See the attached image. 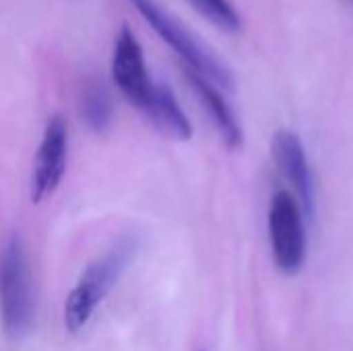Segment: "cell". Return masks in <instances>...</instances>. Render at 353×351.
<instances>
[{
  "label": "cell",
  "instance_id": "obj_1",
  "mask_svg": "<svg viewBox=\"0 0 353 351\" xmlns=\"http://www.w3.org/2000/svg\"><path fill=\"white\" fill-rule=\"evenodd\" d=\"M137 252V240H120L101 259L93 261L72 288L64 304V323L70 333H79L93 317L95 308L103 302L110 290L118 283Z\"/></svg>",
  "mask_w": 353,
  "mask_h": 351
},
{
  "label": "cell",
  "instance_id": "obj_2",
  "mask_svg": "<svg viewBox=\"0 0 353 351\" xmlns=\"http://www.w3.org/2000/svg\"><path fill=\"white\" fill-rule=\"evenodd\" d=\"M130 4L153 27V31L184 60L186 68L203 74L219 89H234V74L230 66L172 12L161 8L155 0H130Z\"/></svg>",
  "mask_w": 353,
  "mask_h": 351
},
{
  "label": "cell",
  "instance_id": "obj_3",
  "mask_svg": "<svg viewBox=\"0 0 353 351\" xmlns=\"http://www.w3.org/2000/svg\"><path fill=\"white\" fill-rule=\"evenodd\" d=\"M0 302L6 337L12 341L25 339L33 323V292L25 248L17 234L8 240L2 254Z\"/></svg>",
  "mask_w": 353,
  "mask_h": 351
},
{
  "label": "cell",
  "instance_id": "obj_4",
  "mask_svg": "<svg viewBox=\"0 0 353 351\" xmlns=\"http://www.w3.org/2000/svg\"><path fill=\"white\" fill-rule=\"evenodd\" d=\"M306 215L290 190H277L269 205V240L275 265L285 275H296L306 263Z\"/></svg>",
  "mask_w": 353,
  "mask_h": 351
},
{
  "label": "cell",
  "instance_id": "obj_5",
  "mask_svg": "<svg viewBox=\"0 0 353 351\" xmlns=\"http://www.w3.org/2000/svg\"><path fill=\"white\" fill-rule=\"evenodd\" d=\"M68 161V126L62 116H52L43 128L31 172V203L48 201L60 186Z\"/></svg>",
  "mask_w": 353,
  "mask_h": 351
},
{
  "label": "cell",
  "instance_id": "obj_6",
  "mask_svg": "<svg viewBox=\"0 0 353 351\" xmlns=\"http://www.w3.org/2000/svg\"><path fill=\"white\" fill-rule=\"evenodd\" d=\"M112 79L128 103H132L139 110L147 106L155 81L151 79L147 70L143 46L139 43L137 35L132 33L128 25L120 27L116 41H114Z\"/></svg>",
  "mask_w": 353,
  "mask_h": 351
},
{
  "label": "cell",
  "instance_id": "obj_7",
  "mask_svg": "<svg viewBox=\"0 0 353 351\" xmlns=\"http://www.w3.org/2000/svg\"><path fill=\"white\" fill-rule=\"evenodd\" d=\"M271 153L279 174L292 186L294 197L298 199L306 219H314V209H316L314 178L300 137L294 130H285V128L277 130L271 141Z\"/></svg>",
  "mask_w": 353,
  "mask_h": 351
},
{
  "label": "cell",
  "instance_id": "obj_8",
  "mask_svg": "<svg viewBox=\"0 0 353 351\" xmlns=\"http://www.w3.org/2000/svg\"><path fill=\"white\" fill-rule=\"evenodd\" d=\"M184 77L190 83L196 97L201 99L207 114L211 116V120H213L215 128L219 130L223 143L230 149H240L244 145V132H242V126H240L232 106L223 97L221 89L215 83H211L209 79H205L203 74H199V72H194L190 68H184Z\"/></svg>",
  "mask_w": 353,
  "mask_h": 351
},
{
  "label": "cell",
  "instance_id": "obj_9",
  "mask_svg": "<svg viewBox=\"0 0 353 351\" xmlns=\"http://www.w3.org/2000/svg\"><path fill=\"white\" fill-rule=\"evenodd\" d=\"M149 122L168 139L172 141H190L192 139V124L182 110L176 93L165 83H155L149 95L147 106L141 110Z\"/></svg>",
  "mask_w": 353,
  "mask_h": 351
},
{
  "label": "cell",
  "instance_id": "obj_10",
  "mask_svg": "<svg viewBox=\"0 0 353 351\" xmlns=\"http://www.w3.org/2000/svg\"><path fill=\"white\" fill-rule=\"evenodd\" d=\"M81 114L93 132L103 134L110 130V126L114 122V101L101 81H89L83 87Z\"/></svg>",
  "mask_w": 353,
  "mask_h": 351
},
{
  "label": "cell",
  "instance_id": "obj_11",
  "mask_svg": "<svg viewBox=\"0 0 353 351\" xmlns=\"http://www.w3.org/2000/svg\"><path fill=\"white\" fill-rule=\"evenodd\" d=\"M190 4L219 29L228 33H236L240 29V14L232 0H190Z\"/></svg>",
  "mask_w": 353,
  "mask_h": 351
},
{
  "label": "cell",
  "instance_id": "obj_12",
  "mask_svg": "<svg viewBox=\"0 0 353 351\" xmlns=\"http://www.w3.org/2000/svg\"><path fill=\"white\" fill-rule=\"evenodd\" d=\"M347 2H353V0H347Z\"/></svg>",
  "mask_w": 353,
  "mask_h": 351
}]
</instances>
